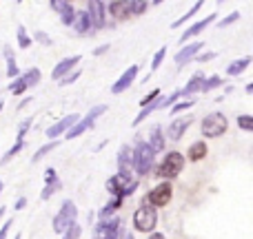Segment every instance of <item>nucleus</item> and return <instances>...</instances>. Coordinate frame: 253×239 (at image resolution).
I'll use <instances>...</instances> for the list:
<instances>
[{
  "instance_id": "obj_25",
  "label": "nucleus",
  "mask_w": 253,
  "mask_h": 239,
  "mask_svg": "<svg viewBox=\"0 0 253 239\" xmlns=\"http://www.w3.org/2000/svg\"><path fill=\"white\" fill-rule=\"evenodd\" d=\"M189 160L191 162H200L207 157V144L205 142H193L191 146H189Z\"/></svg>"
},
{
  "instance_id": "obj_16",
  "label": "nucleus",
  "mask_w": 253,
  "mask_h": 239,
  "mask_svg": "<svg viewBox=\"0 0 253 239\" xmlns=\"http://www.w3.org/2000/svg\"><path fill=\"white\" fill-rule=\"evenodd\" d=\"M80 60H83L80 56H71V58H65V60H60L56 67H53L51 78H53V80H62L67 73L76 71V65H80Z\"/></svg>"
},
{
  "instance_id": "obj_48",
  "label": "nucleus",
  "mask_w": 253,
  "mask_h": 239,
  "mask_svg": "<svg viewBox=\"0 0 253 239\" xmlns=\"http://www.w3.org/2000/svg\"><path fill=\"white\" fill-rule=\"evenodd\" d=\"M107 49H109V44H102V47H98L96 51H93V56H102V53H105Z\"/></svg>"
},
{
  "instance_id": "obj_19",
  "label": "nucleus",
  "mask_w": 253,
  "mask_h": 239,
  "mask_svg": "<svg viewBox=\"0 0 253 239\" xmlns=\"http://www.w3.org/2000/svg\"><path fill=\"white\" fill-rule=\"evenodd\" d=\"M107 16H111L114 20H126V18L131 16L129 2H125V0H116V2H109V4H107Z\"/></svg>"
},
{
  "instance_id": "obj_5",
  "label": "nucleus",
  "mask_w": 253,
  "mask_h": 239,
  "mask_svg": "<svg viewBox=\"0 0 253 239\" xmlns=\"http://www.w3.org/2000/svg\"><path fill=\"white\" fill-rule=\"evenodd\" d=\"M182 171H184V157H182V153L171 151V153H167L165 160H162L158 175H160V177H165V179H173V177H178Z\"/></svg>"
},
{
  "instance_id": "obj_9",
  "label": "nucleus",
  "mask_w": 253,
  "mask_h": 239,
  "mask_svg": "<svg viewBox=\"0 0 253 239\" xmlns=\"http://www.w3.org/2000/svg\"><path fill=\"white\" fill-rule=\"evenodd\" d=\"M171 197H173V186L169 182H165V184H158L156 188H151V193L144 197V204H149L151 208H160V206L169 204Z\"/></svg>"
},
{
  "instance_id": "obj_6",
  "label": "nucleus",
  "mask_w": 253,
  "mask_h": 239,
  "mask_svg": "<svg viewBox=\"0 0 253 239\" xmlns=\"http://www.w3.org/2000/svg\"><path fill=\"white\" fill-rule=\"evenodd\" d=\"M156 224H158V213H156V208H151L149 204H142L133 213V226H135V231H140V233H153Z\"/></svg>"
},
{
  "instance_id": "obj_37",
  "label": "nucleus",
  "mask_w": 253,
  "mask_h": 239,
  "mask_svg": "<svg viewBox=\"0 0 253 239\" xmlns=\"http://www.w3.org/2000/svg\"><path fill=\"white\" fill-rule=\"evenodd\" d=\"M9 91H11L13 96H22V93L27 91V87H25V82H22V80L18 78L16 82H11V84H9Z\"/></svg>"
},
{
  "instance_id": "obj_14",
  "label": "nucleus",
  "mask_w": 253,
  "mask_h": 239,
  "mask_svg": "<svg viewBox=\"0 0 253 239\" xmlns=\"http://www.w3.org/2000/svg\"><path fill=\"white\" fill-rule=\"evenodd\" d=\"M205 47V44L200 42V40H196V42H189V44H184L182 49H180L178 53H175V62H178V67L182 69L184 65H187L189 60H193V58L200 53V49Z\"/></svg>"
},
{
  "instance_id": "obj_46",
  "label": "nucleus",
  "mask_w": 253,
  "mask_h": 239,
  "mask_svg": "<svg viewBox=\"0 0 253 239\" xmlns=\"http://www.w3.org/2000/svg\"><path fill=\"white\" fill-rule=\"evenodd\" d=\"M213 58H215V53H213V51H207V53H202V56L198 58V60H200V62H209V60H213Z\"/></svg>"
},
{
  "instance_id": "obj_44",
  "label": "nucleus",
  "mask_w": 253,
  "mask_h": 239,
  "mask_svg": "<svg viewBox=\"0 0 253 239\" xmlns=\"http://www.w3.org/2000/svg\"><path fill=\"white\" fill-rule=\"evenodd\" d=\"M11 224H13V219H7V222H4L2 226H0V239L7 237V233L11 231Z\"/></svg>"
},
{
  "instance_id": "obj_13",
  "label": "nucleus",
  "mask_w": 253,
  "mask_h": 239,
  "mask_svg": "<svg viewBox=\"0 0 253 239\" xmlns=\"http://www.w3.org/2000/svg\"><path fill=\"white\" fill-rule=\"evenodd\" d=\"M49 4H51V9H56V11H58V16H60L62 25H67V27L74 25V18H76L74 4L67 2V0H51Z\"/></svg>"
},
{
  "instance_id": "obj_12",
  "label": "nucleus",
  "mask_w": 253,
  "mask_h": 239,
  "mask_svg": "<svg viewBox=\"0 0 253 239\" xmlns=\"http://www.w3.org/2000/svg\"><path fill=\"white\" fill-rule=\"evenodd\" d=\"M78 120H80V115H78V113H71V115H67V118L58 120L56 124H51V126H49V129H47V137H49V139H51V142H53V139H56L58 135L67 133V131H69L71 126H74V124H76V122H78Z\"/></svg>"
},
{
  "instance_id": "obj_22",
  "label": "nucleus",
  "mask_w": 253,
  "mask_h": 239,
  "mask_svg": "<svg viewBox=\"0 0 253 239\" xmlns=\"http://www.w3.org/2000/svg\"><path fill=\"white\" fill-rule=\"evenodd\" d=\"M76 29V34L78 35H87L89 31L93 29L91 27V20H89V13L87 11H76V18H74V25H71Z\"/></svg>"
},
{
  "instance_id": "obj_38",
  "label": "nucleus",
  "mask_w": 253,
  "mask_h": 239,
  "mask_svg": "<svg viewBox=\"0 0 253 239\" xmlns=\"http://www.w3.org/2000/svg\"><path fill=\"white\" fill-rule=\"evenodd\" d=\"M78 78H80V69H76V71H71V73H67L62 80H58V84H60V87H67V84L76 82Z\"/></svg>"
},
{
  "instance_id": "obj_54",
  "label": "nucleus",
  "mask_w": 253,
  "mask_h": 239,
  "mask_svg": "<svg viewBox=\"0 0 253 239\" xmlns=\"http://www.w3.org/2000/svg\"><path fill=\"white\" fill-rule=\"evenodd\" d=\"M0 191H2V182H0Z\"/></svg>"
},
{
  "instance_id": "obj_15",
  "label": "nucleus",
  "mask_w": 253,
  "mask_h": 239,
  "mask_svg": "<svg viewBox=\"0 0 253 239\" xmlns=\"http://www.w3.org/2000/svg\"><path fill=\"white\" fill-rule=\"evenodd\" d=\"M135 75H138V65H131L129 69H126L125 73L118 78V82H114V84H111V93H114V96H118V93L126 91V89H129L131 84H133Z\"/></svg>"
},
{
  "instance_id": "obj_51",
  "label": "nucleus",
  "mask_w": 253,
  "mask_h": 239,
  "mask_svg": "<svg viewBox=\"0 0 253 239\" xmlns=\"http://www.w3.org/2000/svg\"><path fill=\"white\" fill-rule=\"evenodd\" d=\"M2 106H4V102H2V100H0V111H2Z\"/></svg>"
},
{
  "instance_id": "obj_29",
  "label": "nucleus",
  "mask_w": 253,
  "mask_h": 239,
  "mask_svg": "<svg viewBox=\"0 0 253 239\" xmlns=\"http://www.w3.org/2000/svg\"><path fill=\"white\" fill-rule=\"evenodd\" d=\"M202 4H205V2H202V0H198V2H193V7L189 9V11L184 13L182 18H178V20H175V22H173V25H171V27H180V25H182V22H187L189 18H193V16H196V13H198V11H200V9H202Z\"/></svg>"
},
{
  "instance_id": "obj_28",
  "label": "nucleus",
  "mask_w": 253,
  "mask_h": 239,
  "mask_svg": "<svg viewBox=\"0 0 253 239\" xmlns=\"http://www.w3.org/2000/svg\"><path fill=\"white\" fill-rule=\"evenodd\" d=\"M22 148H25V142H16V144H13V146H11V148H9V151H7V153H4V155H2V157H0V166H4V164H7V162H11V160H13V157H16V155H18V153H20V151H22Z\"/></svg>"
},
{
  "instance_id": "obj_11",
  "label": "nucleus",
  "mask_w": 253,
  "mask_h": 239,
  "mask_svg": "<svg viewBox=\"0 0 253 239\" xmlns=\"http://www.w3.org/2000/svg\"><path fill=\"white\" fill-rule=\"evenodd\" d=\"M60 188H62V182H60V177H58L56 169H47L44 171V188L40 191V200L47 202L49 197L56 195Z\"/></svg>"
},
{
  "instance_id": "obj_17",
  "label": "nucleus",
  "mask_w": 253,
  "mask_h": 239,
  "mask_svg": "<svg viewBox=\"0 0 253 239\" xmlns=\"http://www.w3.org/2000/svg\"><path fill=\"white\" fill-rule=\"evenodd\" d=\"M131 171H133V166H131V148L123 144L118 151V175L131 179Z\"/></svg>"
},
{
  "instance_id": "obj_31",
  "label": "nucleus",
  "mask_w": 253,
  "mask_h": 239,
  "mask_svg": "<svg viewBox=\"0 0 253 239\" xmlns=\"http://www.w3.org/2000/svg\"><path fill=\"white\" fill-rule=\"evenodd\" d=\"M218 87H222V78L215 73V75H211V78H205L200 91H211V89H218Z\"/></svg>"
},
{
  "instance_id": "obj_49",
  "label": "nucleus",
  "mask_w": 253,
  "mask_h": 239,
  "mask_svg": "<svg viewBox=\"0 0 253 239\" xmlns=\"http://www.w3.org/2000/svg\"><path fill=\"white\" fill-rule=\"evenodd\" d=\"M149 239H165V235H162V233H151Z\"/></svg>"
},
{
  "instance_id": "obj_18",
  "label": "nucleus",
  "mask_w": 253,
  "mask_h": 239,
  "mask_svg": "<svg viewBox=\"0 0 253 239\" xmlns=\"http://www.w3.org/2000/svg\"><path fill=\"white\" fill-rule=\"evenodd\" d=\"M215 18H218V16H215V13H211V16L202 18L200 22H193V25L189 27V29L182 34V38H180V42H187V40H191V38H196V35H200V31H205L207 27H209L211 22L215 20Z\"/></svg>"
},
{
  "instance_id": "obj_35",
  "label": "nucleus",
  "mask_w": 253,
  "mask_h": 239,
  "mask_svg": "<svg viewBox=\"0 0 253 239\" xmlns=\"http://www.w3.org/2000/svg\"><path fill=\"white\" fill-rule=\"evenodd\" d=\"M31 118H25V122H22L20 126H18V135H16V142H25V135H27V131H29V126H31Z\"/></svg>"
},
{
  "instance_id": "obj_36",
  "label": "nucleus",
  "mask_w": 253,
  "mask_h": 239,
  "mask_svg": "<svg viewBox=\"0 0 253 239\" xmlns=\"http://www.w3.org/2000/svg\"><path fill=\"white\" fill-rule=\"evenodd\" d=\"M238 126H240L242 131H247V133H251L253 131V118L251 115H240V118H238Z\"/></svg>"
},
{
  "instance_id": "obj_1",
  "label": "nucleus",
  "mask_w": 253,
  "mask_h": 239,
  "mask_svg": "<svg viewBox=\"0 0 253 239\" xmlns=\"http://www.w3.org/2000/svg\"><path fill=\"white\" fill-rule=\"evenodd\" d=\"M153 162H156V153L149 148V144L144 139H140L135 144V148L131 151V166L138 175H147L153 169Z\"/></svg>"
},
{
  "instance_id": "obj_26",
  "label": "nucleus",
  "mask_w": 253,
  "mask_h": 239,
  "mask_svg": "<svg viewBox=\"0 0 253 239\" xmlns=\"http://www.w3.org/2000/svg\"><path fill=\"white\" fill-rule=\"evenodd\" d=\"M40 78H42V75H40V69H29V71H25V73L20 75V80L22 82H25V87L29 89V87H36V84L40 82Z\"/></svg>"
},
{
  "instance_id": "obj_7",
  "label": "nucleus",
  "mask_w": 253,
  "mask_h": 239,
  "mask_svg": "<svg viewBox=\"0 0 253 239\" xmlns=\"http://www.w3.org/2000/svg\"><path fill=\"white\" fill-rule=\"evenodd\" d=\"M135 188H138V179L123 177V175H118V173L107 182V191H109L114 197H120V200H125L126 195L135 193Z\"/></svg>"
},
{
  "instance_id": "obj_42",
  "label": "nucleus",
  "mask_w": 253,
  "mask_h": 239,
  "mask_svg": "<svg viewBox=\"0 0 253 239\" xmlns=\"http://www.w3.org/2000/svg\"><path fill=\"white\" fill-rule=\"evenodd\" d=\"M236 20H240V13L233 11V13H229L227 18H222V20H220V27H229V25H233Z\"/></svg>"
},
{
  "instance_id": "obj_27",
  "label": "nucleus",
  "mask_w": 253,
  "mask_h": 239,
  "mask_svg": "<svg viewBox=\"0 0 253 239\" xmlns=\"http://www.w3.org/2000/svg\"><path fill=\"white\" fill-rule=\"evenodd\" d=\"M4 58H7V75L9 78H18V65H16V58H13V51L9 47H4Z\"/></svg>"
},
{
  "instance_id": "obj_24",
  "label": "nucleus",
  "mask_w": 253,
  "mask_h": 239,
  "mask_svg": "<svg viewBox=\"0 0 253 239\" xmlns=\"http://www.w3.org/2000/svg\"><path fill=\"white\" fill-rule=\"evenodd\" d=\"M249 65H251V56L240 58V60L231 62V65L227 67V73H229V75H240V73H245V71L249 69Z\"/></svg>"
},
{
  "instance_id": "obj_2",
  "label": "nucleus",
  "mask_w": 253,
  "mask_h": 239,
  "mask_svg": "<svg viewBox=\"0 0 253 239\" xmlns=\"http://www.w3.org/2000/svg\"><path fill=\"white\" fill-rule=\"evenodd\" d=\"M76 217H78V208H76V204L71 200H65L62 206H60V210H58V215L53 217V233L62 235V233L76 222Z\"/></svg>"
},
{
  "instance_id": "obj_45",
  "label": "nucleus",
  "mask_w": 253,
  "mask_h": 239,
  "mask_svg": "<svg viewBox=\"0 0 253 239\" xmlns=\"http://www.w3.org/2000/svg\"><path fill=\"white\" fill-rule=\"evenodd\" d=\"M36 40H38V42H42V44H51V38H49L47 34H44V31H38V34H36Z\"/></svg>"
},
{
  "instance_id": "obj_41",
  "label": "nucleus",
  "mask_w": 253,
  "mask_h": 239,
  "mask_svg": "<svg viewBox=\"0 0 253 239\" xmlns=\"http://www.w3.org/2000/svg\"><path fill=\"white\" fill-rule=\"evenodd\" d=\"M193 106V100H187V102H175L173 106H171V113H180V111H187Z\"/></svg>"
},
{
  "instance_id": "obj_4",
  "label": "nucleus",
  "mask_w": 253,
  "mask_h": 239,
  "mask_svg": "<svg viewBox=\"0 0 253 239\" xmlns=\"http://www.w3.org/2000/svg\"><path fill=\"white\" fill-rule=\"evenodd\" d=\"M91 239H123V222H120V217L100 219L93 226Z\"/></svg>"
},
{
  "instance_id": "obj_23",
  "label": "nucleus",
  "mask_w": 253,
  "mask_h": 239,
  "mask_svg": "<svg viewBox=\"0 0 253 239\" xmlns=\"http://www.w3.org/2000/svg\"><path fill=\"white\" fill-rule=\"evenodd\" d=\"M202 82H205V73H202V71H198V73L191 75V80H189L187 87L180 89V96H191V93L200 91V89H202Z\"/></svg>"
},
{
  "instance_id": "obj_40",
  "label": "nucleus",
  "mask_w": 253,
  "mask_h": 239,
  "mask_svg": "<svg viewBox=\"0 0 253 239\" xmlns=\"http://www.w3.org/2000/svg\"><path fill=\"white\" fill-rule=\"evenodd\" d=\"M178 98H180V89H175V91L171 93V96H167V98H165V102H162V106H160V109H169V106H173Z\"/></svg>"
},
{
  "instance_id": "obj_33",
  "label": "nucleus",
  "mask_w": 253,
  "mask_h": 239,
  "mask_svg": "<svg viewBox=\"0 0 253 239\" xmlns=\"http://www.w3.org/2000/svg\"><path fill=\"white\" fill-rule=\"evenodd\" d=\"M53 148H58V144H56V142H47V144H44V146H40V148H38V153H34V157H31V162H40L44 155H47L49 151H53Z\"/></svg>"
},
{
  "instance_id": "obj_32",
  "label": "nucleus",
  "mask_w": 253,
  "mask_h": 239,
  "mask_svg": "<svg viewBox=\"0 0 253 239\" xmlns=\"http://www.w3.org/2000/svg\"><path fill=\"white\" fill-rule=\"evenodd\" d=\"M80 235H83V228H80L78 222H74L65 233H62V239H80Z\"/></svg>"
},
{
  "instance_id": "obj_34",
  "label": "nucleus",
  "mask_w": 253,
  "mask_h": 239,
  "mask_svg": "<svg viewBox=\"0 0 253 239\" xmlns=\"http://www.w3.org/2000/svg\"><path fill=\"white\" fill-rule=\"evenodd\" d=\"M165 56H167V47H160L156 51V56H153V60H151V71H158L160 69V65H162V60H165Z\"/></svg>"
},
{
  "instance_id": "obj_52",
  "label": "nucleus",
  "mask_w": 253,
  "mask_h": 239,
  "mask_svg": "<svg viewBox=\"0 0 253 239\" xmlns=\"http://www.w3.org/2000/svg\"><path fill=\"white\" fill-rule=\"evenodd\" d=\"M16 239H22V235H20V233H18V235H16Z\"/></svg>"
},
{
  "instance_id": "obj_20",
  "label": "nucleus",
  "mask_w": 253,
  "mask_h": 239,
  "mask_svg": "<svg viewBox=\"0 0 253 239\" xmlns=\"http://www.w3.org/2000/svg\"><path fill=\"white\" fill-rule=\"evenodd\" d=\"M149 148H151L153 153H162L165 151V133H162V126L156 124L151 126V133H149Z\"/></svg>"
},
{
  "instance_id": "obj_50",
  "label": "nucleus",
  "mask_w": 253,
  "mask_h": 239,
  "mask_svg": "<svg viewBox=\"0 0 253 239\" xmlns=\"http://www.w3.org/2000/svg\"><path fill=\"white\" fill-rule=\"evenodd\" d=\"M2 215H4V206H2V208H0V219H2Z\"/></svg>"
},
{
  "instance_id": "obj_47",
  "label": "nucleus",
  "mask_w": 253,
  "mask_h": 239,
  "mask_svg": "<svg viewBox=\"0 0 253 239\" xmlns=\"http://www.w3.org/2000/svg\"><path fill=\"white\" fill-rule=\"evenodd\" d=\"M25 206H27V197H18V200H16V206H13V208H16V210H22Z\"/></svg>"
},
{
  "instance_id": "obj_21",
  "label": "nucleus",
  "mask_w": 253,
  "mask_h": 239,
  "mask_svg": "<svg viewBox=\"0 0 253 239\" xmlns=\"http://www.w3.org/2000/svg\"><path fill=\"white\" fill-rule=\"evenodd\" d=\"M189 124H191V120L189 118H184V120H173L169 124V129H167V135H169V139H173V142H178L180 137L184 135V131L189 129Z\"/></svg>"
},
{
  "instance_id": "obj_39",
  "label": "nucleus",
  "mask_w": 253,
  "mask_h": 239,
  "mask_svg": "<svg viewBox=\"0 0 253 239\" xmlns=\"http://www.w3.org/2000/svg\"><path fill=\"white\" fill-rule=\"evenodd\" d=\"M129 9H131V13H135V16H138V13H144L149 9V2H142V0H140V2H129Z\"/></svg>"
},
{
  "instance_id": "obj_10",
  "label": "nucleus",
  "mask_w": 253,
  "mask_h": 239,
  "mask_svg": "<svg viewBox=\"0 0 253 239\" xmlns=\"http://www.w3.org/2000/svg\"><path fill=\"white\" fill-rule=\"evenodd\" d=\"M84 11L89 13V20H91L93 29H105L107 27V4L105 2H100V0H91Z\"/></svg>"
},
{
  "instance_id": "obj_30",
  "label": "nucleus",
  "mask_w": 253,
  "mask_h": 239,
  "mask_svg": "<svg viewBox=\"0 0 253 239\" xmlns=\"http://www.w3.org/2000/svg\"><path fill=\"white\" fill-rule=\"evenodd\" d=\"M16 38H18V47H20V49H29L31 47V38H29V34H27V29L22 25L18 27Z\"/></svg>"
},
{
  "instance_id": "obj_8",
  "label": "nucleus",
  "mask_w": 253,
  "mask_h": 239,
  "mask_svg": "<svg viewBox=\"0 0 253 239\" xmlns=\"http://www.w3.org/2000/svg\"><path fill=\"white\" fill-rule=\"evenodd\" d=\"M227 129L229 122L222 113H211L202 120V135H207V137H220L227 133Z\"/></svg>"
},
{
  "instance_id": "obj_53",
  "label": "nucleus",
  "mask_w": 253,
  "mask_h": 239,
  "mask_svg": "<svg viewBox=\"0 0 253 239\" xmlns=\"http://www.w3.org/2000/svg\"><path fill=\"white\" fill-rule=\"evenodd\" d=\"M125 239H133V235H126V237H125Z\"/></svg>"
},
{
  "instance_id": "obj_3",
  "label": "nucleus",
  "mask_w": 253,
  "mask_h": 239,
  "mask_svg": "<svg viewBox=\"0 0 253 239\" xmlns=\"http://www.w3.org/2000/svg\"><path fill=\"white\" fill-rule=\"evenodd\" d=\"M105 111H107V106H105V104H96L87 115H84V118H80L74 126H71L69 131H67V139H76V137H80V135H83L84 131H89L93 124H96V120L100 118V115L105 113Z\"/></svg>"
},
{
  "instance_id": "obj_43",
  "label": "nucleus",
  "mask_w": 253,
  "mask_h": 239,
  "mask_svg": "<svg viewBox=\"0 0 253 239\" xmlns=\"http://www.w3.org/2000/svg\"><path fill=\"white\" fill-rule=\"evenodd\" d=\"M158 96H160V89H153V91L151 93H149V96L147 98H142V100H140V104H142V106H147L149 104V102H153V100H156V98Z\"/></svg>"
}]
</instances>
